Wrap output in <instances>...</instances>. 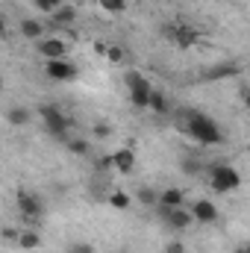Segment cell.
<instances>
[{"label": "cell", "mask_w": 250, "mask_h": 253, "mask_svg": "<svg viewBox=\"0 0 250 253\" xmlns=\"http://www.w3.org/2000/svg\"><path fill=\"white\" fill-rule=\"evenodd\" d=\"M191 215H194L197 224H215L218 221V206L203 197V200H194L191 203Z\"/></svg>", "instance_id": "cell-9"}, {"label": "cell", "mask_w": 250, "mask_h": 253, "mask_svg": "<svg viewBox=\"0 0 250 253\" xmlns=\"http://www.w3.org/2000/svg\"><path fill=\"white\" fill-rule=\"evenodd\" d=\"M21 33H24V39H30V42H42V39H44V24L27 18V21H21Z\"/></svg>", "instance_id": "cell-12"}, {"label": "cell", "mask_w": 250, "mask_h": 253, "mask_svg": "<svg viewBox=\"0 0 250 253\" xmlns=\"http://www.w3.org/2000/svg\"><path fill=\"white\" fill-rule=\"evenodd\" d=\"M109 132H112L109 124H103V121H100V124H94V135H97V138H109Z\"/></svg>", "instance_id": "cell-28"}, {"label": "cell", "mask_w": 250, "mask_h": 253, "mask_svg": "<svg viewBox=\"0 0 250 253\" xmlns=\"http://www.w3.org/2000/svg\"><path fill=\"white\" fill-rule=\"evenodd\" d=\"M209 186L215 194H227V191H236L242 186V177L233 165H212L209 171Z\"/></svg>", "instance_id": "cell-3"}, {"label": "cell", "mask_w": 250, "mask_h": 253, "mask_svg": "<svg viewBox=\"0 0 250 253\" xmlns=\"http://www.w3.org/2000/svg\"><path fill=\"white\" fill-rule=\"evenodd\" d=\"M50 15H53V24H59V27H71L77 21V9H71V6H59Z\"/></svg>", "instance_id": "cell-15"}, {"label": "cell", "mask_w": 250, "mask_h": 253, "mask_svg": "<svg viewBox=\"0 0 250 253\" xmlns=\"http://www.w3.org/2000/svg\"><path fill=\"white\" fill-rule=\"evenodd\" d=\"M177 129H183L188 132L197 144H206V147H212V144H221L224 141V132H221V126L215 124L209 115H200V112H194V109H180V115H177Z\"/></svg>", "instance_id": "cell-1"}, {"label": "cell", "mask_w": 250, "mask_h": 253, "mask_svg": "<svg viewBox=\"0 0 250 253\" xmlns=\"http://www.w3.org/2000/svg\"><path fill=\"white\" fill-rule=\"evenodd\" d=\"M6 121L12 126H24V124H30V112H27L24 106H12V109L6 112Z\"/></svg>", "instance_id": "cell-17"}, {"label": "cell", "mask_w": 250, "mask_h": 253, "mask_svg": "<svg viewBox=\"0 0 250 253\" xmlns=\"http://www.w3.org/2000/svg\"><path fill=\"white\" fill-rule=\"evenodd\" d=\"M124 83H126V88H129V103H132L135 109H147V106H150V94H153L150 80L141 77L138 71H129L124 77Z\"/></svg>", "instance_id": "cell-2"}, {"label": "cell", "mask_w": 250, "mask_h": 253, "mask_svg": "<svg viewBox=\"0 0 250 253\" xmlns=\"http://www.w3.org/2000/svg\"><path fill=\"white\" fill-rule=\"evenodd\" d=\"M42 118H44V129H47L50 135H56V138H65V135H68V126H74L62 112H59L56 106H50V103L42 106Z\"/></svg>", "instance_id": "cell-5"}, {"label": "cell", "mask_w": 250, "mask_h": 253, "mask_svg": "<svg viewBox=\"0 0 250 253\" xmlns=\"http://www.w3.org/2000/svg\"><path fill=\"white\" fill-rule=\"evenodd\" d=\"M135 197H138V200H141L144 206H156V203H159V194H156L153 189H147V186H144V189H138V191H135Z\"/></svg>", "instance_id": "cell-21"}, {"label": "cell", "mask_w": 250, "mask_h": 253, "mask_svg": "<svg viewBox=\"0 0 250 253\" xmlns=\"http://www.w3.org/2000/svg\"><path fill=\"white\" fill-rule=\"evenodd\" d=\"M162 215H165V224H168L171 230H188V227L194 224V215H191V209H186V206L162 209Z\"/></svg>", "instance_id": "cell-8"}, {"label": "cell", "mask_w": 250, "mask_h": 253, "mask_svg": "<svg viewBox=\"0 0 250 253\" xmlns=\"http://www.w3.org/2000/svg\"><path fill=\"white\" fill-rule=\"evenodd\" d=\"M112 165H115V171L118 174H129L132 168H135V153L129 150V147H118L115 153H112V159H109Z\"/></svg>", "instance_id": "cell-11"}, {"label": "cell", "mask_w": 250, "mask_h": 253, "mask_svg": "<svg viewBox=\"0 0 250 253\" xmlns=\"http://www.w3.org/2000/svg\"><path fill=\"white\" fill-rule=\"evenodd\" d=\"M109 206L126 209V206H129V194H126V191H112V194H109Z\"/></svg>", "instance_id": "cell-22"}, {"label": "cell", "mask_w": 250, "mask_h": 253, "mask_svg": "<svg viewBox=\"0 0 250 253\" xmlns=\"http://www.w3.org/2000/svg\"><path fill=\"white\" fill-rule=\"evenodd\" d=\"M165 253H186V245L174 239V242H168V245H165Z\"/></svg>", "instance_id": "cell-27"}, {"label": "cell", "mask_w": 250, "mask_h": 253, "mask_svg": "<svg viewBox=\"0 0 250 253\" xmlns=\"http://www.w3.org/2000/svg\"><path fill=\"white\" fill-rule=\"evenodd\" d=\"M162 36H165L168 42H174L180 50H188V47L197 44V39H200V33H197L194 27H188V24H165V27H162Z\"/></svg>", "instance_id": "cell-4"}, {"label": "cell", "mask_w": 250, "mask_h": 253, "mask_svg": "<svg viewBox=\"0 0 250 253\" xmlns=\"http://www.w3.org/2000/svg\"><path fill=\"white\" fill-rule=\"evenodd\" d=\"M44 74L53 83H71V80H77V68L71 62H65V59H47L44 62Z\"/></svg>", "instance_id": "cell-6"}, {"label": "cell", "mask_w": 250, "mask_h": 253, "mask_svg": "<svg viewBox=\"0 0 250 253\" xmlns=\"http://www.w3.org/2000/svg\"><path fill=\"white\" fill-rule=\"evenodd\" d=\"M236 253H250V242H242V245L236 248Z\"/></svg>", "instance_id": "cell-29"}, {"label": "cell", "mask_w": 250, "mask_h": 253, "mask_svg": "<svg viewBox=\"0 0 250 253\" xmlns=\"http://www.w3.org/2000/svg\"><path fill=\"white\" fill-rule=\"evenodd\" d=\"M18 245H21L24 251H36V248L42 245V239H39V233H33V230H21V233H18Z\"/></svg>", "instance_id": "cell-18"}, {"label": "cell", "mask_w": 250, "mask_h": 253, "mask_svg": "<svg viewBox=\"0 0 250 253\" xmlns=\"http://www.w3.org/2000/svg\"><path fill=\"white\" fill-rule=\"evenodd\" d=\"M183 171H188V174H200V162H197V159H183Z\"/></svg>", "instance_id": "cell-26"}, {"label": "cell", "mask_w": 250, "mask_h": 253, "mask_svg": "<svg viewBox=\"0 0 250 253\" xmlns=\"http://www.w3.org/2000/svg\"><path fill=\"white\" fill-rule=\"evenodd\" d=\"M39 53L47 56V59H65L68 56V44L62 39H42L39 42Z\"/></svg>", "instance_id": "cell-10"}, {"label": "cell", "mask_w": 250, "mask_h": 253, "mask_svg": "<svg viewBox=\"0 0 250 253\" xmlns=\"http://www.w3.org/2000/svg\"><path fill=\"white\" fill-rule=\"evenodd\" d=\"M183 200H186V194L180 189H165L159 194V206L162 209H177V206H183Z\"/></svg>", "instance_id": "cell-13"}, {"label": "cell", "mask_w": 250, "mask_h": 253, "mask_svg": "<svg viewBox=\"0 0 250 253\" xmlns=\"http://www.w3.org/2000/svg\"><path fill=\"white\" fill-rule=\"evenodd\" d=\"M68 150H71L74 156H85L91 147H88V141H85V138H68Z\"/></svg>", "instance_id": "cell-20"}, {"label": "cell", "mask_w": 250, "mask_h": 253, "mask_svg": "<svg viewBox=\"0 0 250 253\" xmlns=\"http://www.w3.org/2000/svg\"><path fill=\"white\" fill-rule=\"evenodd\" d=\"M97 3H100V9L109 12V15H121V12H126V0H97Z\"/></svg>", "instance_id": "cell-19"}, {"label": "cell", "mask_w": 250, "mask_h": 253, "mask_svg": "<svg viewBox=\"0 0 250 253\" xmlns=\"http://www.w3.org/2000/svg\"><path fill=\"white\" fill-rule=\"evenodd\" d=\"M15 203H18V212L24 215V221H36V218L42 215V209H44V206H42V197L33 194V191H21Z\"/></svg>", "instance_id": "cell-7"}, {"label": "cell", "mask_w": 250, "mask_h": 253, "mask_svg": "<svg viewBox=\"0 0 250 253\" xmlns=\"http://www.w3.org/2000/svg\"><path fill=\"white\" fill-rule=\"evenodd\" d=\"M106 59H109V62H121V59H124V47H109V50H106Z\"/></svg>", "instance_id": "cell-25"}, {"label": "cell", "mask_w": 250, "mask_h": 253, "mask_svg": "<svg viewBox=\"0 0 250 253\" xmlns=\"http://www.w3.org/2000/svg\"><path fill=\"white\" fill-rule=\"evenodd\" d=\"M147 109L156 112V115H168V112H171V100H168L162 91L153 88V94H150V106H147Z\"/></svg>", "instance_id": "cell-14"}, {"label": "cell", "mask_w": 250, "mask_h": 253, "mask_svg": "<svg viewBox=\"0 0 250 253\" xmlns=\"http://www.w3.org/2000/svg\"><path fill=\"white\" fill-rule=\"evenodd\" d=\"M68 253H94V245H85V242H74V245H68Z\"/></svg>", "instance_id": "cell-23"}, {"label": "cell", "mask_w": 250, "mask_h": 253, "mask_svg": "<svg viewBox=\"0 0 250 253\" xmlns=\"http://www.w3.org/2000/svg\"><path fill=\"white\" fill-rule=\"evenodd\" d=\"M236 74H239V65L224 62L218 68H212V71H206V80H227V77H236Z\"/></svg>", "instance_id": "cell-16"}, {"label": "cell", "mask_w": 250, "mask_h": 253, "mask_svg": "<svg viewBox=\"0 0 250 253\" xmlns=\"http://www.w3.org/2000/svg\"><path fill=\"white\" fill-rule=\"evenodd\" d=\"M245 106L250 109V91H245Z\"/></svg>", "instance_id": "cell-30"}, {"label": "cell", "mask_w": 250, "mask_h": 253, "mask_svg": "<svg viewBox=\"0 0 250 253\" xmlns=\"http://www.w3.org/2000/svg\"><path fill=\"white\" fill-rule=\"evenodd\" d=\"M36 6H39V9H44V12H53V9H59V6H62V0H36Z\"/></svg>", "instance_id": "cell-24"}]
</instances>
